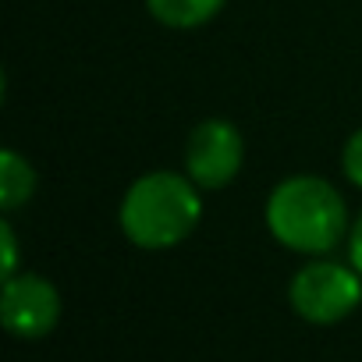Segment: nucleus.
Wrapping results in <instances>:
<instances>
[{"label": "nucleus", "mask_w": 362, "mask_h": 362, "mask_svg": "<svg viewBox=\"0 0 362 362\" xmlns=\"http://www.w3.org/2000/svg\"><path fill=\"white\" fill-rule=\"evenodd\" d=\"M0 245H4V281L18 274V242L11 221H0Z\"/></svg>", "instance_id": "1a4fd4ad"}, {"label": "nucleus", "mask_w": 362, "mask_h": 362, "mask_svg": "<svg viewBox=\"0 0 362 362\" xmlns=\"http://www.w3.org/2000/svg\"><path fill=\"white\" fill-rule=\"evenodd\" d=\"M0 316H4L8 334L22 341H40L61 320V295L43 274H15L4 281Z\"/></svg>", "instance_id": "39448f33"}, {"label": "nucleus", "mask_w": 362, "mask_h": 362, "mask_svg": "<svg viewBox=\"0 0 362 362\" xmlns=\"http://www.w3.org/2000/svg\"><path fill=\"white\" fill-rule=\"evenodd\" d=\"M245 160L242 132L224 117H206L189 132L185 142V174L199 189H224L238 177Z\"/></svg>", "instance_id": "20e7f679"}, {"label": "nucleus", "mask_w": 362, "mask_h": 362, "mask_svg": "<svg viewBox=\"0 0 362 362\" xmlns=\"http://www.w3.org/2000/svg\"><path fill=\"white\" fill-rule=\"evenodd\" d=\"M36 192V170L18 149L0 153V210L11 214L25 206Z\"/></svg>", "instance_id": "0eeeda50"}, {"label": "nucleus", "mask_w": 362, "mask_h": 362, "mask_svg": "<svg viewBox=\"0 0 362 362\" xmlns=\"http://www.w3.org/2000/svg\"><path fill=\"white\" fill-rule=\"evenodd\" d=\"M267 228L277 245L298 256H327L351 231L341 192L316 174H291L277 181L267 196Z\"/></svg>", "instance_id": "f03ea898"}, {"label": "nucleus", "mask_w": 362, "mask_h": 362, "mask_svg": "<svg viewBox=\"0 0 362 362\" xmlns=\"http://www.w3.org/2000/svg\"><path fill=\"white\" fill-rule=\"evenodd\" d=\"M348 263L362 274V214H358V221L348 231Z\"/></svg>", "instance_id": "9d476101"}, {"label": "nucleus", "mask_w": 362, "mask_h": 362, "mask_svg": "<svg viewBox=\"0 0 362 362\" xmlns=\"http://www.w3.org/2000/svg\"><path fill=\"white\" fill-rule=\"evenodd\" d=\"M288 302L291 309L316 327H330L341 323L344 316H351L362 302V274L351 263H337V259H323L313 256L288 284Z\"/></svg>", "instance_id": "7ed1b4c3"}, {"label": "nucleus", "mask_w": 362, "mask_h": 362, "mask_svg": "<svg viewBox=\"0 0 362 362\" xmlns=\"http://www.w3.org/2000/svg\"><path fill=\"white\" fill-rule=\"evenodd\" d=\"M341 170L355 189H362V128L348 135V142L341 149Z\"/></svg>", "instance_id": "6e6552de"}, {"label": "nucleus", "mask_w": 362, "mask_h": 362, "mask_svg": "<svg viewBox=\"0 0 362 362\" xmlns=\"http://www.w3.org/2000/svg\"><path fill=\"white\" fill-rule=\"evenodd\" d=\"M203 221L199 185L189 174L149 170L135 177L117 206L124 238L142 252H163L181 245Z\"/></svg>", "instance_id": "f257e3e1"}, {"label": "nucleus", "mask_w": 362, "mask_h": 362, "mask_svg": "<svg viewBox=\"0 0 362 362\" xmlns=\"http://www.w3.org/2000/svg\"><path fill=\"white\" fill-rule=\"evenodd\" d=\"M224 4H228V0H146L149 15L160 25L177 29V33H192V29L214 22Z\"/></svg>", "instance_id": "423d86ee"}]
</instances>
